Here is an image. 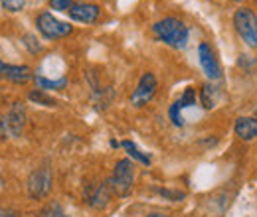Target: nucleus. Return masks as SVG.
Listing matches in <instances>:
<instances>
[{
	"label": "nucleus",
	"mask_w": 257,
	"mask_h": 217,
	"mask_svg": "<svg viewBox=\"0 0 257 217\" xmlns=\"http://www.w3.org/2000/svg\"><path fill=\"white\" fill-rule=\"evenodd\" d=\"M153 34L159 42L166 44L172 50H184L188 46V40H190L188 26L180 18H174V16H166L159 22H155Z\"/></svg>",
	"instance_id": "nucleus-1"
},
{
	"label": "nucleus",
	"mask_w": 257,
	"mask_h": 217,
	"mask_svg": "<svg viewBox=\"0 0 257 217\" xmlns=\"http://www.w3.org/2000/svg\"><path fill=\"white\" fill-rule=\"evenodd\" d=\"M26 124V107L16 101L8 107V111L0 117V136L2 138H18Z\"/></svg>",
	"instance_id": "nucleus-2"
},
{
	"label": "nucleus",
	"mask_w": 257,
	"mask_h": 217,
	"mask_svg": "<svg viewBox=\"0 0 257 217\" xmlns=\"http://www.w3.org/2000/svg\"><path fill=\"white\" fill-rule=\"evenodd\" d=\"M233 28L247 48L257 50V14L251 8H237L235 10Z\"/></svg>",
	"instance_id": "nucleus-3"
},
{
	"label": "nucleus",
	"mask_w": 257,
	"mask_h": 217,
	"mask_svg": "<svg viewBox=\"0 0 257 217\" xmlns=\"http://www.w3.org/2000/svg\"><path fill=\"white\" fill-rule=\"evenodd\" d=\"M133 184H135V164L128 158H123L115 164L113 174L109 178V186L117 195H127L133 189Z\"/></svg>",
	"instance_id": "nucleus-4"
},
{
	"label": "nucleus",
	"mask_w": 257,
	"mask_h": 217,
	"mask_svg": "<svg viewBox=\"0 0 257 217\" xmlns=\"http://www.w3.org/2000/svg\"><path fill=\"white\" fill-rule=\"evenodd\" d=\"M36 26H38V32L46 40H60V38L69 36L73 32V26H69L67 22L58 20L52 12H40L38 18H36Z\"/></svg>",
	"instance_id": "nucleus-5"
},
{
	"label": "nucleus",
	"mask_w": 257,
	"mask_h": 217,
	"mask_svg": "<svg viewBox=\"0 0 257 217\" xmlns=\"http://www.w3.org/2000/svg\"><path fill=\"white\" fill-rule=\"evenodd\" d=\"M52 184H54V174L48 166H42V168H36L32 174L28 176V193L32 199H42L46 197L50 191H52Z\"/></svg>",
	"instance_id": "nucleus-6"
},
{
	"label": "nucleus",
	"mask_w": 257,
	"mask_h": 217,
	"mask_svg": "<svg viewBox=\"0 0 257 217\" xmlns=\"http://www.w3.org/2000/svg\"><path fill=\"white\" fill-rule=\"evenodd\" d=\"M198 63L210 81L216 83L222 79V65L218 62L216 52L212 50V46L208 42H200V46H198Z\"/></svg>",
	"instance_id": "nucleus-7"
},
{
	"label": "nucleus",
	"mask_w": 257,
	"mask_h": 217,
	"mask_svg": "<svg viewBox=\"0 0 257 217\" xmlns=\"http://www.w3.org/2000/svg\"><path fill=\"white\" fill-rule=\"evenodd\" d=\"M157 89H159V81L155 77V73L147 71L141 75L139 83H137V89L131 95V105L133 107H145L149 101H153V97L157 95Z\"/></svg>",
	"instance_id": "nucleus-8"
},
{
	"label": "nucleus",
	"mask_w": 257,
	"mask_h": 217,
	"mask_svg": "<svg viewBox=\"0 0 257 217\" xmlns=\"http://www.w3.org/2000/svg\"><path fill=\"white\" fill-rule=\"evenodd\" d=\"M111 186L109 182H103V184H89L83 191V201L95 209H101L109 203V197H111Z\"/></svg>",
	"instance_id": "nucleus-9"
},
{
	"label": "nucleus",
	"mask_w": 257,
	"mask_h": 217,
	"mask_svg": "<svg viewBox=\"0 0 257 217\" xmlns=\"http://www.w3.org/2000/svg\"><path fill=\"white\" fill-rule=\"evenodd\" d=\"M71 20H75V22H81V24H93L99 20V14H101V10H99V6L97 4H89V2H75L73 0V4H71V8L65 12Z\"/></svg>",
	"instance_id": "nucleus-10"
},
{
	"label": "nucleus",
	"mask_w": 257,
	"mask_h": 217,
	"mask_svg": "<svg viewBox=\"0 0 257 217\" xmlns=\"http://www.w3.org/2000/svg\"><path fill=\"white\" fill-rule=\"evenodd\" d=\"M0 79L22 85V83H28L30 79H34V73L28 65H12V63L0 62Z\"/></svg>",
	"instance_id": "nucleus-11"
},
{
	"label": "nucleus",
	"mask_w": 257,
	"mask_h": 217,
	"mask_svg": "<svg viewBox=\"0 0 257 217\" xmlns=\"http://www.w3.org/2000/svg\"><path fill=\"white\" fill-rule=\"evenodd\" d=\"M235 134L241 140H253L257 136V119L255 117H239L235 121Z\"/></svg>",
	"instance_id": "nucleus-12"
},
{
	"label": "nucleus",
	"mask_w": 257,
	"mask_h": 217,
	"mask_svg": "<svg viewBox=\"0 0 257 217\" xmlns=\"http://www.w3.org/2000/svg\"><path fill=\"white\" fill-rule=\"evenodd\" d=\"M216 101H218V87H216V83H210V81L204 83L200 87V105L206 111H210V109L216 107Z\"/></svg>",
	"instance_id": "nucleus-13"
},
{
	"label": "nucleus",
	"mask_w": 257,
	"mask_h": 217,
	"mask_svg": "<svg viewBox=\"0 0 257 217\" xmlns=\"http://www.w3.org/2000/svg\"><path fill=\"white\" fill-rule=\"evenodd\" d=\"M34 81H36L38 89H42V91H60V89H64L65 85H67L65 77H62V79H48V77H44L40 73L34 75Z\"/></svg>",
	"instance_id": "nucleus-14"
},
{
	"label": "nucleus",
	"mask_w": 257,
	"mask_h": 217,
	"mask_svg": "<svg viewBox=\"0 0 257 217\" xmlns=\"http://www.w3.org/2000/svg\"><path fill=\"white\" fill-rule=\"evenodd\" d=\"M121 146L127 150V154L133 158V160H137L139 164H143V166H149L151 164V156H147L145 152H141L139 150V146L135 144V142H131V140H123L121 142Z\"/></svg>",
	"instance_id": "nucleus-15"
},
{
	"label": "nucleus",
	"mask_w": 257,
	"mask_h": 217,
	"mask_svg": "<svg viewBox=\"0 0 257 217\" xmlns=\"http://www.w3.org/2000/svg\"><path fill=\"white\" fill-rule=\"evenodd\" d=\"M28 99L34 101V103H38V105H46V107H54V105H56V99L50 97V95L46 93V91H42V89H34V91H30Z\"/></svg>",
	"instance_id": "nucleus-16"
},
{
	"label": "nucleus",
	"mask_w": 257,
	"mask_h": 217,
	"mask_svg": "<svg viewBox=\"0 0 257 217\" xmlns=\"http://www.w3.org/2000/svg\"><path fill=\"white\" fill-rule=\"evenodd\" d=\"M168 119L172 121L174 126H184V119H182V107L178 103V99L168 107Z\"/></svg>",
	"instance_id": "nucleus-17"
},
{
	"label": "nucleus",
	"mask_w": 257,
	"mask_h": 217,
	"mask_svg": "<svg viewBox=\"0 0 257 217\" xmlns=\"http://www.w3.org/2000/svg\"><path fill=\"white\" fill-rule=\"evenodd\" d=\"M178 103H180V107H182V109L194 107V105L198 103V95H196V89H194V87H186V89H184V93L180 95Z\"/></svg>",
	"instance_id": "nucleus-18"
},
{
	"label": "nucleus",
	"mask_w": 257,
	"mask_h": 217,
	"mask_svg": "<svg viewBox=\"0 0 257 217\" xmlns=\"http://www.w3.org/2000/svg\"><path fill=\"white\" fill-rule=\"evenodd\" d=\"M38 217H69L65 213L64 209H62V205L60 203H50V205H46L42 211H40V215Z\"/></svg>",
	"instance_id": "nucleus-19"
},
{
	"label": "nucleus",
	"mask_w": 257,
	"mask_h": 217,
	"mask_svg": "<svg viewBox=\"0 0 257 217\" xmlns=\"http://www.w3.org/2000/svg\"><path fill=\"white\" fill-rule=\"evenodd\" d=\"M73 0H50V8L52 10H58V12H67L71 8Z\"/></svg>",
	"instance_id": "nucleus-20"
},
{
	"label": "nucleus",
	"mask_w": 257,
	"mask_h": 217,
	"mask_svg": "<svg viewBox=\"0 0 257 217\" xmlns=\"http://www.w3.org/2000/svg\"><path fill=\"white\" fill-rule=\"evenodd\" d=\"M162 197H168L172 201H182L184 199V191H176V189H159Z\"/></svg>",
	"instance_id": "nucleus-21"
},
{
	"label": "nucleus",
	"mask_w": 257,
	"mask_h": 217,
	"mask_svg": "<svg viewBox=\"0 0 257 217\" xmlns=\"http://www.w3.org/2000/svg\"><path fill=\"white\" fill-rule=\"evenodd\" d=\"M2 6L8 12H20L24 8V0H2Z\"/></svg>",
	"instance_id": "nucleus-22"
},
{
	"label": "nucleus",
	"mask_w": 257,
	"mask_h": 217,
	"mask_svg": "<svg viewBox=\"0 0 257 217\" xmlns=\"http://www.w3.org/2000/svg\"><path fill=\"white\" fill-rule=\"evenodd\" d=\"M34 42H36V40H34L32 36H26V38H24V46H28L32 52H40V50H42V46H34Z\"/></svg>",
	"instance_id": "nucleus-23"
},
{
	"label": "nucleus",
	"mask_w": 257,
	"mask_h": 217,
	"mask_svg": "<svg viewBox=\"0 0 257 217\" xmlns=\"http://www.w3.org/2000/svg\"><path fill=\"white\" fill-rule=\"evenodd\" d=\"M0 217H18V213L14 209H8V207H0Z\"/></svg>",
	"instance_id": "nucleus-24"
},
{
	"label": "nucleus",
	"mask_w": 257,
	"mask_h": 217,
	"mask_svg": "<svg viewBox=\"0 0 257 217\" xmlns=\"http://www.w3.org/2000/svg\"><path fill=\"white\" fill-rule=\"evenodd\" d=\"M147 217H168L166 213H162V211H159V213H149Z\"/></svg>",
	"instance_id": "nucleus-25"
},
{
	"label": "nucleus",
	"mask_w": 257,
	"mask_h": 217,
	"mask_svg": "<svg viewBox=\"0 0 257 217\" xmlns=\"http://www.w3.org/2000/svg\"><path fill=\"white\" fill-rule=\"evenodd\" d=\"M2 187H4V182H2V176H0V189H2Z\"/></svg>",
	"instance_id": "nucleus-26"
},
{
	"label": "nucleus",
	"mask_w": 257,
	"mask_h": 217,
	"mask_svg": "<svg viewBox=\"0 0 257 217\" xmlns=\"http://www.w3.org/2000/svg\"><path fill=\"white\" fill-rule=\"evenodd\" d=\"M233 2H241V0H233Z\"/></svg>",
	"instance_id": "nucleus-27"
}]
</instances>
